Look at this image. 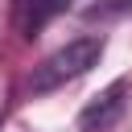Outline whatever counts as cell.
Returning <instances> with one entry per match:
<instances>
[{
    "instance_id": "obj_1",
    "label": "cell",
    "mask_w": 132,
    "mask_h": 132,
    "mask_svg": "<svg viewBox=\"0 0 132 132\" xmlns=\"http://www.w3.org/2000/svg\"><path fill=\"white\" fill-rule=\"evenodd\" d=\"M99 58H103V37H95V33H91V37H74V41H66L62 50H54L41 66H33V74H29V91H33V95L58 91L62 82L87 74Z\"/></svg>"
},
{
    "instance_id": "obj_2",
    "label": "cell",
    "mask_w": 132,
    "mask_h": 132,
    "mask_svg": "<svg viewBox=\"0 0 132 132\" xmlns=\"http://www.w3.org/2000/svg\"><path fill=\"white\" fill-rule=\"evenodd\" d=\"M128 95V82L124 78H116V82H107L82 111H78V132H111L116 124H120V116H124V99Z\"/></svg>"
},
{
    "instance_id": "obj_3",
    "label": "cell",
    "mask_w": 132,
    "mask_h": 132,
    "mask_svg": "<svg viewBox=\"0 0 132 132\" xmlns=\"http://www.w3.org/2000/svg\"><path fill=\"white\" fill-rule=\"evenodd\" d=\"M124 12H132V0H95L87 8V16H124Z\"/></svg>"
},
{
    "instance_id": "obj_4",
    "label": "cell",
    "mask_w": 132,
    "mask_h": 132,
    "mask_svg": "<svg viewBox=\"0 0 132 132\" xmlns=\"http://www.w3.org/2000/svg\"><path fill=\"white\" fill-rule=\"evenodd\" d=\"M54 4H62V0H54Z\"/></svg>"
}]
</instances>
